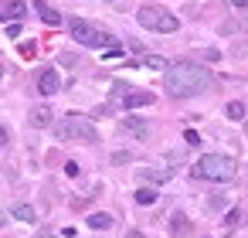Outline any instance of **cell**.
I'll use <instances>...</instances> for the list:
<instances>
[{
	"label": "cell",
	"instance_id": "7",
	"mask_svg": "<svg viewBox=\"0 0 248 238\" xmlns=\"http://www.w3.org/2000/svg\"><path fill=\"white\" fill-rule=\"evenodd\" d=\"M34 89H38L45 99H48V95H55V92L62 89V79H58V72H55V68H41V72H38V85H34Z\"/></svg>",
	"mask_w": 248,
	"mask_h": 238
},
{
	"label": "cell",
	"instance_id": "1",
	"mask_svg": "<svg viewBox=\"0 0 248 238\" xmlns=\"http://www.w3.org/2000/svg\"><path fill=\"white\" fill-rule=\"evenodd\" d=\"M163 85H167V95L170 99H194V95H204L207 89H214V75L197 65V62H173L163 75Z\"/></svg>",
	"mask_w": 248,
	"mask_h": 238
},
{
	"label": "cell",
	"instance_id": "13",
	"mask_svg": "<svg viewBox=\"0 0 248 238\" xmlns=\"http://www.w3.org/2000/svg\"><path fill=\"white\" fill-rule=\"evenodd\" d=\"M24 11H28V4H21V0H7V7H0V21H7V17H24Z\"/></svg>",
	"mask_w": 248,
	"mask_h": 238
},
{
	"label": "cell",
	"instance_id": "29",
	"mask_svg": "<svg viewBox=\"0 0 248 238\" xmlns=\"http://www.w3.org/2000/svg\"><path fill=\"white\" fill-rule=\"evenodd\" d=\"M4 224H7V214H4V211H0V228H4Z\"/></svg>",
	"mask_w": 248,
	"mask_h": 238
},
{
	"label": "cell",
	"instance_id": "20",
	"mask_svg": "<svg viewBox=\"0 0 248 238\" xmlns=\"http://www.w3.org/2000/svg\"><path fill=\"white\" fill-rule=\"evenodd\" d=\"M143 65H146V68H170V65H167L163 58H156V55H150V58H143Z\"/></svg>",
	"mask_w": 248,
	"mask_h": 238
},
{
	"label": "cell",
	"instance_id": "17",
	"mask_svg": "<svg viewBox=\"0 0 248 238\" xmlns=\"http://www.w3.org/2000/svg\"><path fill=\"white\" fill-rule=\"evenodd\" d=\"M224 116H228L231 123H241V119H245V106H241V102H228V106H224Z\"/></svg>",
	"mask_w": 248,
	"mask_h": 238
},
{
	"label": "cell",
	"instance_id": "6",
	"mask_svg": "<svg viewBox=\"0 0 248 238\" xmlns=\"http://www.w3.org/2000/svg\"><path fill=\"white\" fill-rule=\"evenodd\" d=\"M112 99H116L126 112H133V109H143V106H153V102H156V95H153V92H146V89H123V85H116V89H112Z\"/></svg>",
	"mask_w": 248,
	"mask_h": 238
},
{
	"label": "cell",
	"instance_id": "5",
	"mask_svg": "<svg viewBox=\"0 0 248 238\" xmlns=\"http://www.w3.org/2000/svg\"><path fill=\"white\" fill-rule=\"evenodd\" d=\"M136 21H140L143 31H156V34H173V31H180V21H177L170 11L156 7V4L140 7V11H136Z\"/></svg>",
	"mask_w": 248,
	"mask_h": 238
},
{
	"label": "cell",
	"instance_id": "9",
	"mask_svg": "<svg viewBox=\"0 0 248 238\" xmlns=\"http://www.w3.org/2000/svg\"><path fill=\"white\" fill-rule=\"evenodd\" d=\"M136 174H140V180H146V184H153V187H156V184H167V180L173 177L170 167H140Z\"/></svg>",
	"mask_w": 248,
	"mask_h": 238
},
{
	"label": "cell",
	"instance_id": "14",
	"mask_svg": "<svg viewBox=\"0 0 248 238\" xmlns=\"http://www.w3.org/2000/svg\"><path fill=\"white\" fill-rule=\"evenodd\" d=\"M11 214H14L17 221H24V224H34V221H38V211H34L31 204H14Z\"/></svg>",
	"mask_w": 248,
	"mask_h": 238
},
{
	"label": "cell",
	"instance_id": "21",
	"mask_svg": "<svg viewBox=\"0 0 248 238\" xmlns=\"http://www.w3.org/2000/svg\"><path fill=\"white\" fill-rule=\"evenodd\" d=\"M184 143H187V146H201V136H197L194 129H187V133H184Z\"/></svg>",
	"mask_w": 248,
	"mask_h": 238
},
{
	"label": "cell",
	"instance_id": "25",
	"mask_svg": "<svg viewBox=\"0 0 248 238\" xmlns=\"http://www.w3.org/2000/svg\"><path fill=\"white\" fill-rule=\"evenodd\" d=\"M21 31H24V28H21V21H14V24H7V34H11V38H17Z\"/></svg>",
	"mask_w": 248,
	"mask_h": 238
},
{
	"label": "cell",
	"instance_id": "30",
	"mask_svg": "<svg viewBox=\"0 0 248 238\" xmlns=\"http://www.w3.org/2000/svg\"><path fill=\"white\" fill-rule=\"evenodd\" d=\"M228 238H238V235H228Z\"/></svg>",
	"mask_w": 248,
	"mask_h": 238
},
{
	"label": "cell",
	"instance_id": "16",
	"mask_svg": "<svg viewBox=\"0 0 248 238\" xmlns=\"http://www.w3.org/2000/svg\"><path fill=\"white\" fill-rule=\"evenodd\" d=\"M133 197H136V204H143V207H146V204H156V197H160V194H156V187L143 184V187H140V190H136Z\"/></svg>",
	"mask_w": 248,
	"mask_h": 238
},
{
	"label": "cell",
	"instance_id": "22",
	"mask_svg": "<svg viewBox=\"0 0 248 238\" xmlns=\"http://www.w3.org/2000/svg\"><path fill=\"white\" fill-rule=\"evenodd\" d=\"M102 58H106V62H116V58H123V48H109Z\"/></svg>",
	"mask_w": 248,
	"mask_h": 238
},
{
	"label": "cell",
	"instance_id": "15",
	"mask_svg": "<svg viewBox=\"0 0 248 238\" xmlns=\"http://www.w3.org/2000/svg\"><path fill=\"white\" fill-rule=\"evenodd\" d=\"M89 228H92V231H109V228H112V214H106V211L89 214Z\"/></svg>",
	"mask_w": 248,
	"mask_h": 238
},
{
	"label": "cell",
	"instance_id": "4",
	"mask_svg": "<svg viewBox=\"0 0 248 238\" xmlns=\"http://www.w3.org/2000/svg\"><path fill=\"white\" fill-rule=\"evenodd\" d=\"M68 31H72V38H75L78 45H85V48H106V51H109V48H119L109 31H102V28H95V24L82 21V17H72V21H68Z\"/></svg>",
	"mask_w": 248,
	"mask_h": 238
},
{
	"label": "cell",
	"instance_id": "18",
	"mask_svg": "<svg viewBox=\"0 0 248 238\" xmlns=\"http://www.w3.org/2000/svg\"><path fill=\"white\" fill-rule=\"evenodd\" d=\"M238 224H245V211L241 207H231L224 214V228H238Z\"/></svg>",
	"mask_w": 248,
	"mask_h": 238
},
{
	"label": "cell",
	"instance_id": "10",
	"mask_svg": "<svg viewBox=\"0 0 248 238\" xmlns=\"http://www.w3.org/2000/svg\"><path fill=\"white\" fill-rule=\"evenodd\" d=\"M170 235H173V238H190V235H194V224H190V218H187L184 211H173V214H170Z\"/></svg>",
	"mask_w": 248,
	"mask_h": 238
},
{
	"label": "cell",
	"instance_id": "11",
	"mask_svg": "<svg viewBox=\"0 0 248 238\" xmlns=\"http://www.w3.org/2000/svg\"><path fill=\"white\" fill-rule=\"evenodd\" d=\"M51 119H55V116H51V109H48V106H34V109H31V116H28V123H31L34 129H48V126H51Z\"/></svg>",
	"mask_w": 248,
	"mask_h": 238
},
{
	"label": "cell",
	"instance_id": "12",
	"mask_svg": "<svg viewBox=\"0 0 248 238\" xmlns=\"http://www.w3.org/2000/svg\"><path fill=\"white\" fill-rule=\"evenodd\" d=\"M34 11H38V17H41L45 24H51V28H58V24H62V14H58L55 7H48L45 0H34Z\"/></svg>",
	"mask_w": 248,
	"mask_h": 238
},
{
	"label": "cell",
	"instance_id": "23",
	"mask_svg": "<svg viewBox=\"0 0 248 238\" xmlns=\"http://www.w3.org/2000/svg\"><path fill=\"white\" fill-rule=\"evenodd\" d=\"M129 160H133V153H123V150L112 153V163H129Z\"/></svg>",
	"mask_w": 248,
	"mask_h": 238
},
{
	"label": "cell",
	"instance_id": "27",
	"mask_svg": "<svg viewBox=\"0 0 248 238\" xmlns=\"http://www.w3.org/2000/svg\"><path fill=\"white\" fill-rule=\"evenodd\" d=\"M7 143H11V133H7L4 126H0V146H7Z\"/></svg>",
	"mask_w": 248,
	"mask_h": 238
},
{
	"label": "cell",
	"instance_id": "28",
	"mask_svg": "<svg viewBox=\"0 0 248 238\" xmlns=\"http://www.w3.org/2000/svg\"><path fill=\"white\" fill-rule=\"evenodd\" d=\"M126 238H146V235H143V231H136V228H129V231H126Z\"/></svg>",
	"mask_w": 248,
	"mask_h": 238
},
{
	"label": "cell",
	"instance_id": "19",
	"mask_svg": "<svg viewBox=\"0 0 248 238\" xmlns=\"http://www.w3.org/2000/svg\"><path fill=\"white\" fill-rule=\"evenodd\" d=\"M224 207V194H211L207 197V211H221Z\"/></svg>",
	"mask_w": 248,
	"mask_h": 238
},
{
	"label": "cell",
	"instance_id": "3",
	"mask_svg": "<svg viewBox=\"0 0 248 238\" xmlns=\"http://www.w3.org/2000/svg\"><path fill=\"white\" fill-rule=\"evenodd\" d=\"M55 136L58 140H75V143H99V129L89 116H65L58 126H55Z\"/></svg>",
	"mask_w": 248,
	"mask_h": 238
},
{
	"label": "cell",
	"instance_id": "2",
	"mask_svg": "<svg viewBox=\"0 0 248 238\" xmlns=\"http://www.w3.org/2000/svg\"><path fill=\"white\" fill-rule=\"evenodd\" d=\"M190 174H194L197 180L228 184V180H234V177H238V160H234V157H228V153H204V157L190 167Z\"/></svg>",
	"mask_w": 248,
	"mask_h": 238
},
{
	"label": "cell",
	"instance_id": "26",
	"mask_svg": "<svg viewBox=\"0 0 248 238\" xmlns=\"http://www.w3.org/2000/svg\"><path fill=\"white\" fill-rule=\"evenodd\" d=\"M228 4H231L234 11H248V0H228Z\"/></svg>",
	"mask_w": 248,
	"mask_h": 238
},
{
	"label": "cell",
	"instance_id": "8",
	"mask_svg": "<svg viewBox=\"0 0 248 238\" xmlns=\"http://www.w3.org/2000/svg\"><path fill=\"white\" fill-rule=\"evenodd\" d=\"M123 133H129V136H136V140H150L153 126H150L146 119H140V116H126V119H123Z\"/></svg>",
	"mask_w": 248,
	"mask_h": 238
},
{
	"label": "cell",
	"instance_id": "24",
	"mask_svg": "<svg viewBox=\"0 0 248 238\" xmlns=\"http://www.w3.org/2000/svg\"><path fill=\"white\" fill-rule=\"evenodd\" d=\"M78 170H82V167H78L75 160H68V163H65V174H68V177H78Z\"/></svg>",
	"mask_w": 248,
	"mask_h": 238
}]
</instances>
